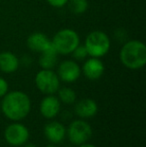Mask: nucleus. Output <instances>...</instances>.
<instances>
[{"mask_svg": "<svg viewBox=\"0 0 146 147\" xmlns=\"http://www.w3.org/2000/svg\"><path fill=\"white\" fill-rule=\"evenodd\" d=\"M36 87L40 92L46 95L54 94L60 86V79L52 69H42L35 76Z\"/></svg>", "mask_w": 146, "mask_h": 147, "instance_id": "obj_5", "label": "nucleus"}, {"mask_svg": "<svg viewBox=\"0 0 146 147\" xmlns=\"http://www.w3.org/2000/svg\"><path fill=\"white\" fill-rule=\"evenodd\" d=\"M26 44L30 50L38 53L43 52L53 46L50 39L44 33L41 32H34L30 34L27 38Z\"/></svg>", "mask_w": 146, "mask_h": 147, "instance_id": "obj_11", "label": "nucleus"}, {"mask_svg": "<svg viewBox=\"0 0 146 147\" xmlns=\"http://www.w3.org/2000/svg\"><path fill=\"white\" fill-rule=\"evenodd\" d=\"M68 8L74 14H82L88 9L87 0H68Z\"/></svg>", "mask_w": 146, "mask_h": 147, "instance_id": "obj_16", "label": "nucleus"}, {"mask_svg": "<svg viewBox=\"0 0 146 147\" xmlns=\"http://www.w3.org/2000/svg\"><path fill=\"white\" fill-rule=\"evenodd\" d=\"M51 42L58 54L66 55L71 54V52L80 44V38L76 31L65 28L59 30L54 35Z\"/></svg>", "mask_w": 146, "mask_h": 147, "instance_id": "obj_4", "label": "nucleus"}, {"mask_svg": "<svg viewBox=\"0 0 146 147\" xmlns=\"http://www.w3.org/2000/svg\"><path fill=\"white\" fill-rule=\"evenodd\" d=\"M120 61L129 69H140L146 63V46L139 40H129L124 42L120 52Z\"/></svg>", "mask_w": 146, "mask_h": 147, "instance_id": "obj_2", "label": "nucleus"}, {"mask_svg": "<svg viewBox=\"0 0 146 147\" xmlns=\"http://www.w3.org/2000/svg\"><path fill=\"white\" fill-rule=\"evenodd\" d=\"M71 54H72L73 58L76 60H85L86 57L89 56V55H88V52H87V49H86V47L84 46V44L78 45L72 52H71Z\"/></svg>", "mask_w": 146, "mask_h": 147, "instance_id": "obj_18", "label": "nucleus"}, {"mask_svg": "<svg viewBox=\"0 0 146 147\" xmlns=\"http://www.w3.org/2000/svg\"><path fill=\"white\" fill-rule=\"evenodd\" d=\"M78 147H96L95 145H93V144H90V143H82V144H80Z\"/></svg>", "mask_w": 146, "mask_h": 147, "instance_id": "obj_21", "label": "nucleus"}, {"mask_svg": "<svg viewBox=\"0 0 146 147\" xmlns=\"http://www.w3.org/2000/svg\"><path fill=\"white\" fill-rule=\"evenodd\" d=\"M44 134L45 137L48 141L53 144H58L65 138L66 135V129L64 125L60 122L52 121L50 123L46 124L44 127Z\"/></svg>", "mask_w": 146, "mask_h": 147, "instance_id": "obj_12", "label": "nucleus"}, {"mask_svg": "<svg viewBox=\"0 0 146 147\" xmlns=\"http://www.w3.org/2000/svg\"><path fill=\"white\" fill-rule=\"evenodd\" d=\"M58 77L66 83L75 82L81 75V68L74 60H65L58 66Z\"/></svg>", "mask_w": 146, "mask_h": 147, "instance_id": "obj_8", "label": "nucleus"}, {"mask_svg": "<svg viewBox=\"0 0 146 147\" xmlns=\"http://www.w3.org/2000/svg\"><path fill=\"white\" fill-rule=\"evenodd\" d=\"M40 113L43 117L47 119H52L56 117L60 110V100L53 94L47 95L40 102Z\"/></svg>", "mask_w": 146, "mask_h": 147, "instance_id": "obj_10", "label": "nucleus"}, {"mask_svg": "<svg viewBox=\"0 0 146 147\" xmlns=\"http://www.w3.org/2000/svg\"><path fill=\"white\" fill-rule=\"evenodd\" d=\"M4 137L10 145L21 146L24 145L29 139V130L21 123H12L6 127Z\"/></svg>", "mask_w": 146, "mask_h": 147, "instance_id": "obj_7", "label": "nucleus"}, {"mask_svg": "<svg viewBox=\"0 0 146 147\" xmlns=\"http://www.w3.org/2000/svg\"><path fill=\"white\" fill-rule=\"evenodd\" d=\"M45 147H56V146H54V145H47V146H45Z\"/></svg>", "mask_w": 146, "mask_h": 147, "instance_id": "obj_23", "label": "nucleus"}, {"mask_svg": "<svg viewBox=\"0 0 146 147\" xmlns=\"http://www.w3.org/2000/svg\"><path fill=\"white\" fill-rule=\"evenodd\" d=\"M47 3L50 4L52 7L55 8H61L65 6L68 2V0H46Z\"/></svg>", "mask_w": 146, "mask_h": 147, "instance_id": "obj_19", "label": "nucleus"}, {"mask_svg": "<svg viewBox=\"0 0 146 147\" xmlns=\"http://www.w3.org/2000/svg\"><path fill=\"white\" fill-rule=\"evenodd\" d=\"M67 135L71 143L75 145H80L85 143L91 138L92 128L86 121L81 119L74 120L69 125L67 130Z\"/></svg>", "mask_w": 146, "mask_h": 147, "instance_id": "obj_6", "label": "nucleus"}, {"mask_svg": "<svg viewBox=\"0 0 146 147\" xmlns=\"http://www.w3.org/2000/svg\"><path fill=\"white\" fill-rule=\"evenodd\" d=\"M23 147H37L36 145H34V144H31V143H28V144H24Z\"/></svg>", "mask_w": 146, "mask_h": 147, "instance_id": "obj_22", "label": "nucleus"}, {"mask_svg": "<svg viewBox=\"0 0 146 147\" xmlns=\"http://www.w3.org/2000/svg\"><path fill=\"white\" fill-rule=\"evenodd\" d=\"M58 90L59 100L62 101L65 104H72L76 100V93L73 89L69 87H63Z\"/></svg>", "mask_w": 146, "mask_h": 147, "instance_id": "obj_17", "label": "nucleus"}, {"mask_svg": "<svg viewBox=\"0 0 146 147\" xmlns=\"http://www.w3.org/2000/svg\"><path fill=\"white\" fill-rule=\"evenodd\" d=\"M8 92V83L4 78L0 77V97H3Z\"/></svg>", "mask_w": 146, "mask_h": 147, "instance_id": "obj_20", "label": "nucleus"}, {"mask_svg": "<svg viewBox=\"0 0 146 147\" xmlns=\"http://www.w3.org/2000/svg\"><path fill=\"white\" fill-rule=\"evenodd\" d=\"M19 59L14 53L4 51L0 53V70L4 73H13L19 67Z\"/></svg>", "mask_w": 146, "mask_h": 147, "instance_id": "obj_14", "label": "nucleus"}, {"mask_svg": "<svg viewBox=\"0 0 146 147\" xmlns=\"http://www.w3.org/2000/svg\"><path fill=\"white\" fill-rule=\"evenodd\" d=\"M98 111V105L95 100L90 98L82 99L75 105L76 114L81 118H91L95 116Z\"/></svg>", "mask_w": 146, "mask_h": 147, "instance_id": "obj_13", "label": "nucleus"}, {"mask_svg": "<svg viewBox=\"0 0 146 147\" xmlns=\"http://www.w3.org/2000/svg\"><path fill=\"white\" fill-rule=\"evenodd\" d=\"M84 46L90 57L100 58L108 53L110 49V39L105 32L95 30L90 32L85 39Z\"/></svg>", "mask_w": 146, "mask_h": 147, "instance_id": "obj_3", "label": "nucleus"}, {"mask_svg": "<svg viewBox=\"0 0 146 147\" xmlns=\"http://www.w3.org/2000/svg\"><path fill=\"white\" fill-rule=\"evenodd\" d=\"M57 56L58 53L56 52L54 47L47 49V50L43 51L40 53V57H39V66L42 69H53L57 64Z\"/></svg>", "mask_w": 146, "mask_h": 147, "instance_id": "obj_15", "label": "nucleus"}, {"mask_svg": "<svg viewBox=\"0 0 146 147\" xmlns=\"http://www.w3.org/2000/svg\"><path fill=\"white\" fill-rule=\"evenodd\" d=\"M2 112L8 119L19 121L28 115L31 108L30 98L22 91H11L4 95Z\"/></svg>", "mask_w": 146, "mask_h": 147, "instance_id": "obj_1", "label": "nucleus"}, {"mask_svg": "<svg viewBox=\"0 0 146 147\" xmlns=\"http://www.w3.org/2000/svg\"><path fill=\"white\" fill-rule=\"evenodd\" d=\"M104 67L103 62L99 58L96 57H90L87 59L83 64L82 67V72H83L84 76L89 80H97L103 75Z\"/></svg>", "mask_w": 146, "mask_h": 147, "instance_id": "obj_9", "label": "nucleus"}]
</instances>
